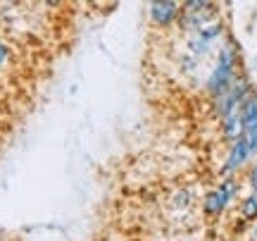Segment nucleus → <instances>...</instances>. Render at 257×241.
<instances>
[{
    "label": "nucleus",
    "mask_w": 257,
    "mask_h": 241,
    "mask_svg": "<svg viewBox=\"0 0 257 241\" xmlns=\"http://www.w3.org/2000/svg\"><path fill=\"white\" fill-rule=\"evenodd\" d=\"M233 79H236V50H233L231 43H226L219 50L217 65H214L210 79H207V93L217 101L219 96H224L231 89Z\"/></svg>",
    "instance_id": "f257e3e1"
},
{
    "label": "nucleus",
    "mask_w": 257,
    "mask_h": 241,
    "mask_svg": "<svg viewBox=\"0 0 257 241\" xmlns=\"http://www.w3.org/2000/svg\"><path fill=\"white\" fill-rule=\"evenodd\" d=\"M233 194H236V182H233V179H224L217 189H212L210 194L205 196V201H202L205 213L207 215H221L226 208H229Z\"/></svg>",
    "instance_id": "f03ea898"
},
{
    "label": "nucleus",
    "mask_w": 257,
    "mask_h": 241,
    "mask_svg": "<svg viewBox=\"0 0 257 241\" xmlns=\"http://www.w3.org/2000/svg\"><path fill=\"white\" fill-rule=\"evenodd\" d=\"M181 5L179 3H172V0H160V3H150L148 5V15L155 22L157 27H172L176 19H179V12Z\"/></svg>",
    "instance_id": "7ed1b4c3"
},
{
    "label": "nucleus",
    "mask_w": 257,
    "mask_h": 241,
    "mask_svg": "<svg viewBox=\"0 0 257 241\" xmlns=\"http://www.w3.org/2000/svg\"><path fill=\"white\" fill-rule=\"evenodd\" d=\"M250 155H252V153H250V148H248V141H245V136L240 134L238 139L231 143L229 158H226L224 167H221V175H231V172L240 170V167H243L250 160Z\"/></svg>",
    "instance_id": "20e7f679"
},
{
    "label": "nucleus",
    "mask_w": 257,
    "mask_h": 241,
    "mask_svg": "<svg viewBox=\"0 0 257 241\" xmlns=\"http://www.w3.org/2000/svg\"><path fill=\"white\" fill-rule=\"evenodd\" d=\"M238 117H240V127H243V129H248V127L257 124V96L255 93H250L248 98L240 103Z\"/></svg>",
    "instance_id": "39448f33"
},
{
    "label": "nucleus",
    "mask_w": 257,
    "mask_h": 241,
    "mask_svg": "<svg viewBox=\"0 0 257 241\" xmlns=\"http://www.w3.org/2000/svg\"><path fill=\"white\" fill-rule=\"evenodd\" d=\"M221 134H224L226 139H231V141H236L240 134H243L238 112H233V115H229V117H224V120H221Z\"/></svg>",
    "instance_id": "423d86ee"
},
{
    "label": "nucleus",
    "mask_w": 257,
    "mask_h": 241,
    "mask_svg": "<svg viewBox=\"0 0 257 241\" xmlns=\"http://www.w3.org/2000/svg\"><path fill=\"white\" fill-rule=\"evenodd\" d=\"M195 36L200 38L202 43L212 46V41H217V38L221 36V24H205L202 29H198V31H195Z\"/></svg>",
    "instance_id": "0eeeda50"
},
{
    "label": "nucleus",
    "mask_w": 257,
    "mask_h": 241,
    "mask_svg": "<svg viewBox=\"0 0 257 241\" xmlns=\"http://www.w3.org/2000/svg\"><path fill=\"white\" fill-rule=\"evenodd\" d=\"M240 215L248 220H257V194H250L248 198H243L240 203Z\"/></svg>",
    "instance_id": "6e6552de"
},
{
    "label": "nucleus",
    "mask_w": 257,
    "mask_h": 241,
    "mask_svg": "<svg viewBox=\"0 0 257 241\" xmlns=\"http://www.w3.org/2000/svg\"><path fill=\"white\" fill-rule=\"evenodd\" d=\"M243 136H245V141H248L250 153L257 155V124H252V127H248V129H243Z\"/></svg>",
    "instance_id": "1a4fd4ad"
},
{
    "label": "nucleus",
    "mask_w": 257,
    "mask_h": 241,
    "mask_svg": "<svg viewBox=\"0 0 257 241\" xmlns=\"http://www.w3.org/2000/svg\"><path fill=\"white\" fill-rule=\"evenodd\" d=\"M10 62H12V48L0 38V69H3V67H8Z\"/></svg>",
    "instance_id": "9d476101"
},
{
    "label": "nucleus",
    "mask_w": 257,
    "mask_h": 241,
    "mask_svg": "<svg viewBox=\"0 0 257 241\" xmlns=\"http://www.w3.org/2000/svg\"><path fill=\"white\" fill-rule=\"evenodd\" d=\"M188 203H191V194H188V191H179V194L174 196L176 208H188Z\"/></svg>",
    "instance_id": "9b49d317"
},
{
    "label": "nucleus",
    "mask_w": 257,
    "mask_h": 241,
    "mask_svg": "<svg viewBox=\"0 0 257 241\" xmlns=\"http://www.w3.org/2000/svg\"><path fill=\"white\" fill-rule=\"evenodd\" d=\"M248 184L252 189V194H257V163L250 167V175H248Z\"/></svg>",
    "instance_id": "f8f14e48"
},
{
    "label": "nucleus",
    "mask_w": 257,
    "mask_h": 241,
    "mask_svg": "<svg viewBox=\"0 0 257 241\" xmlns=\"http://www.w3.org/2000/svg\"><path fill=\"white\" fill-rule=\"evenodd\" d=\"M255 239H257V222H255Z\"/></svg>",
    "instance_id": "ddd939ff"
}]
</instances>
